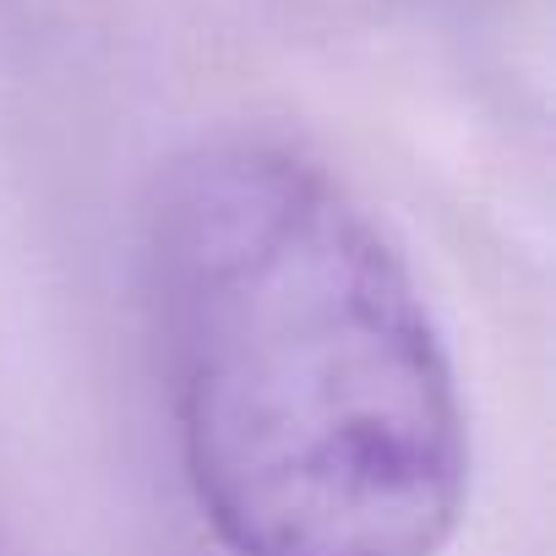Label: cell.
<instances>
[{"label": "cell", "mask_w": 556, "mask_h": 556, "mask_svg": "<svg viewBox=\"0 0 556 556\" xmlns=\"http://www.w3.org/2000/svg\"><path fill=\"white\" fill-rule=\"evenodd\" d=\"M148 295L186 485L229 556H437L469 426L431 306L382 224L306 153L175 159Z\"/></svg>", "instance_id": "6da1fadb"}]
</instances>
